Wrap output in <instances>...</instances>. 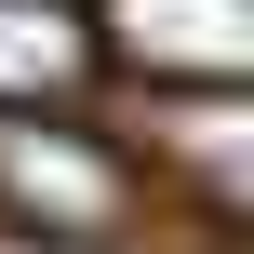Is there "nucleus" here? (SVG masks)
<instances>
[{
	"label": "nucleus",
	"instance_id": "obj_1",
	"mask_svg": "<svg viewBox=\"0 0 254 254\" xmlns=\"http://www.w3.org/2000/svg\"><path fill=\"white\" fill-rule=\"evenodd\" d=\"M0 201L40 214L54 241H107V228L134 214V174H121L94 134H13V147H0Z\"/></svg>",
	"mask_w": 254,
	"mask_h": 254
},
{
	"label": "nucleus",
	"instance_id": "obj_2",
	"mask_svg": "<svg viewBox=\"0 0 254 254\" xmlns=\"http://www.w3.org/2000/svg\"><path fill=\"white\" fill-rule=\"evenodd\" d=\"M147 80H254V0H107Z\"/></svg>",
	"mask_w": 254,
	"mask_h": 254
},
{
	"label": "nucleus",
	"instance_id": "obj_3",
	"mask_svg": "<svg viewBox=\"0 0 254 254\" xmlns=\"http://www.w3.org/2000/svg\"><path fill=\"white\" fill-rule=\"evenodd\" d=\"M94 67V27L67 0H0V107H40Z\"/></svg>",
	"mask_w": 254,
	"mask_h": 254
}]
</instances>
